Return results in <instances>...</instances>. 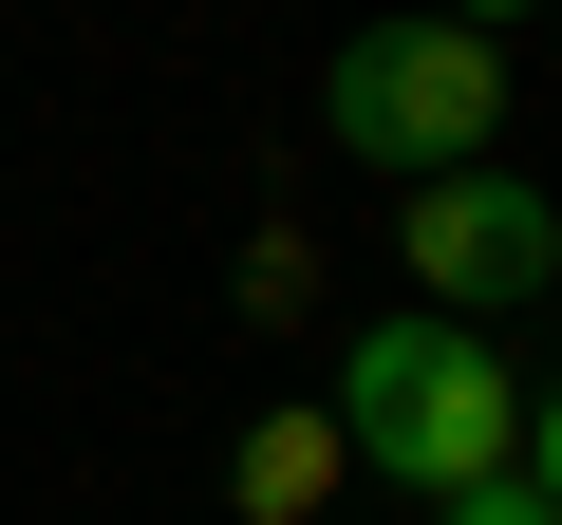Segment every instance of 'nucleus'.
<instances>
[{
    "instance_id": "1",
    "label": "nucleus",
    "mask_w": 562,
    "mask_h": 525,
    "mask_svg": "<svg viewBox=\"0 0 562 525\" xmlns=\"http://www.w3.org/2000/svg\"><path fill=\"white\" fill-rule=\"evenodd\" d=\"M319 413H338V469H394V488H431V506L543 432V413H525V376H506L469 320H375V338L338 357V394H319Z\"/></svg>"
},
{
    "instance_id": "2",
    "label": "nucleus",
    "mask_w": 562,
    "mask_h": 525,
    "mask_svg": "<svg viewBox=\"0 0 562 525\" xmlns=\"http://www.w3.org/2000/svg\"><path fill=\"white\" fill-rule=\"evenodd\" d=\"M319 132L357 150V169H394V188H431V169H487V132H506V38H469V20H357L338 38V76H319Z\"/></svg>"
},
{
    "instance_id": "3",
    "label": "nucleus",
    "mask_w": 562,
    "mask_h": 525,
    "mask_svg": "<svg viewBox=\"0 0 562 525\" xmlns=\"http://www.w3.org/2000/svg\"><path fill=\"white\" fill-rule=\"evenodd\" d=\"M394 244H413V320H525L543 282H562V206L525 188V169H431V188H394Z\"/></svg>"
},
{
    "instance_id": "4",
    "label": "nucleus",
    "mask_w": 562,
    "mask_h": 525,
    "mask_svg": "<svg viewBox=\"0 0 562 525\" xmlns=\"http://www.w3.org/2000/svg\"><path fill=\"white\" fill-rule=\"evenodd\" d=\"M225 506H244V525H319V506H338V413H262L244 469H225Z\"/></svg>"
},
{
    "instance_id": "5",
    "label": "nucleus",
    "mask_w": 562,
    "mask_h": 525,
    "mask_svg": "<svg viewBox=\"0 0 562 525\" xmlns=\"http://www.w3.org/2000/svg\"><path fill=\"white\" fill-rule=\"evenodd\" d=\"M450 525H562V450L525 432L506 469H469V488H450Z\"/></svg>"
},
{
    "instance_id": "6",
    "label": "nucleus",
    "mask_w": 562,
    "mask_h": 525,
    "mask_svg": "<svg viewBox=\"0 0 562 525\" xmlns=\"http://www.w3.org/2000/svg\"><path fill=\"white\" fill-rule=\"evenodd\" d=\"M431 20H469V38H506V20H525V0H431Z\"/></svg>"
}]
</instances>
